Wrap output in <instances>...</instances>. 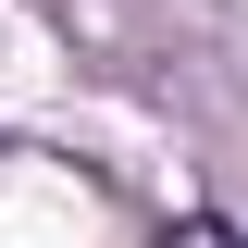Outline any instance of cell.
Instances as JSON below:
<instances>
[{
  "label": "cell",
  "mask_w": 248,
  "mask_h": 248,
  "mask_svg": "<svg viewBox=\"0 0 248 248\" xmlns=\"http://www.w3.org/2000/svg\"><path fill=\"white\" fill-rule=\"evenodd\" d=\"M161 248H236V223H211V211L199 223H161Z\"/></svg>",
  "instance_id": "cell-1"
}]
</instances>
